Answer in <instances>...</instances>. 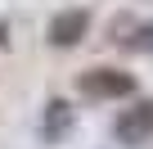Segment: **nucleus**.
I'll list each match as a JSON object with an SVG mask.
<instances>
[{"label":"nucleus","mask_w":153,"mask_h":149,"mask_svg":"<svg viewBox=\"0 0 153 149\" xmlns=\"http://www.w3.org/2000/svg\"><path fill=\"white\" fill-rule=\"evenodd\" d=\"M76 91L90 95V100H117V95L135 91V77L131 72H117V68H90V72L76 77Z\"/></svg>","instance_id":"nucleus-1"},{"label":"nucleus","mask_w":153,"mask_h":149,"mask_svg":"<svg viewBox=\"0 0 153 149\" xmlns=\"http://www.w3.org/2000/svg\"><path fill=\"white\" fill-rule=\"evenodd\" d=\"M113 136H117V145H149V140H153V100L131 104V109L113 122Z\"/></svg>","instance_id":"nucleus-2"},{"label":"nucleus","mask_w":153,"mask_h":149,"mask_svg":"<svg viewBox=\"0 0 153 149\" xmlns=\"http://www.w3.org/2000/svg\"><path fill=\"white\" fill-rule=\"evenodd\" d=\"M86 32H90V14H86V9H63V14H54V18H50V41H54V45H63V50H68V45H76Z\"/></svg>","instance_id":"nucleus-3"},{"label":"nucleus","mask_w":153,"mask_h":149,"mask_svg":"<svg viewBox=\"0 0 153 149\" xmlns=\"http://www.w3.org/2000/svg\"><path fill=\"white\" fill-rule=\"evenodd\" d=\"M68 122H72V113H68V104L63 100H50V118H41V136L54 145L63 131H68Z\"/></svg>","instance_id":"nucleus-4"},{"label":"nucleus","mask_w":153,"mask_h":149,"mask_svg":"<svg viewBox=\"0 0 153 149\" xmlns=\"http://www.w3.org/2000/svg\"><path fill=\"white\" fill-rule=\"evenodd\" d=\"M131 50H153V27H140L131 36Z\"/></svg>","instance_id":"nucleus-5"}]
</instances>
